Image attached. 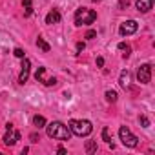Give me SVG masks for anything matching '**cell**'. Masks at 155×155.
<instances>
[{"label":"cell","mask_w":155,"mask_h":155,"mask_svg":"<svg viewBox=\"0 0 155 155\" xmlns=\"http://www.w3.org/2000/svg\"><path fill=\"white\" fill-rule=\"evenodd\" d=\"M93 2H101V0H93Z\"/></svg>","instance_id":"obj_26"},{"label":"cell","mask_w":155,"mask_h":155,"mask_svg":"<svg viewBox=\"0 0 155 155\" xmlns=\"http://www.w3.org/2000/svg\"><path fill=\"white\" fill-rule=\"evenodd\" d=\"M137 29H139V24H137L135 20H124V22L120 24V28H119V33H120L122 37H128V35H133Z\"/></svg>","instance_id":"obj_7"},{"label":"cell","mask_w":155,"mask_h":155,"mask_svg":"<svg viewBox=\"0 0 155 155\" xmlns=\"http://www.w3.org/2000/svg\"><path fill=\"white\" fill-rule=\"evenodd\" d=\"M97 20V13L93 9L88 8H79L75 11V26L81 28V26H90Z\"/></svg>","instance_id":"obj_3"},{"label":"cell","mask_w":155,"mask_h":155,"mask_svg":"<svg viewBox=\"0 0 155 155\" xmlns=\"http://www.w3.org/2000/svg\"><path fill=\"white\" fill-rule=\"evenodd\" d=\"M13 55H15V57H18V58H24V51H22L20 48H17V49L13 51Z\"/></svg>","instance_id":"obj_20"},{"label":"cell","mask_w":155,"mask_h":155,"mask_svg":"<svg viewBox=\"0 0 155 155\" xmlns=\"http://www.w3.org/2000/svg\"><path fill=\"white\" fill-rule=\"evenodd\" d=\"M33 124H35V126L40 130V128H44L48 122H46V119H44L42 115H35V117H33Z\"/></svg>","instance_id":"obj_14"},{"label":"cell","mask_w":155,"mask_h":155,"mask_svg":"<svg viewBox=\"0 0 155 155\" xmlns=\"http://www.w3.org/2000/svg\"><path fill=\"white\" fill-rule=\"evenodd\" d=\"M22 6H24V8H29V6H31V0H24Z\"/></svg>","instance_id":"obj_24"},{"label":"cell","mask_w":155,"mask_h":155,"mask_svg":"<svg viewBox=\"0 0 155 155\" xmlns=\"http://www.w3.org/2000/svg\"><path fill=\"white\" fill-rule=\"evenodd\" d=\"M86 151H88V153L97 151V142H93V140H86Z\"/></svg>","instance_id":"obj_17"},{"label":"cell","mask_w":155,"mask_h":155,"mask_svg":"<svg viewBox=\"0 0 155 155\" xmlns=\"http://www.w3.org/2000/svg\"><path fill=\"white\" fill-rule=\"evenodd\" d=\"M44 128H46V133H48V137H49V139H57V140H69V137H71L69 128H68L64 122H60V120H53V122L46 124Z\"/></svg>","instance_id":"obj_1"},{"label":"cell","mask_w":155,"mask_h":155,"mask_svg":"<svg viewBox=\"0 0 155 155\" xmlns=\"http://www.w3.org/2000/svg\"><path fill=\"white\" fill-rule=\"evenodd\" d=\"M135 6L140 13H148L153 6V0H135Z\"/></svg>","instance_id":"obj_10"},{"label":"cell","mask_w":155,"mask_h":155,"mask_svg":"<svg viewBox=\"0 0 155 155\" xmlns=\"http://www.w3.org/2000/svg\"><path fill=\"white\" fill-rule=\"evenodd\" d=\"M119 137H120V142L126 146V148H135L137 146V142H139V139L130 131V128H126V126H120V130H119Z\"/></svg>","instance_id":"obj_4"},{"label":"cell","mask_w":155,"mask_h":155,"mask_svg":"<svg viewBox=\"0 0 155 155\" xmlns=\"http://www.w3.org/2000/svg\"><path fill=\"white\" fill-rule=\"evenodd\" d=\"M130 79H131L130 71H128V69H122V71H120V77H119V84H120L124 90H128V88H130Z\"/></svg>","instance_id":"obj_12"},{"label":"cell","mask_w":155,"mask_h":155,"mask_svg":"<svg viewBox=\"0 0 155 155\" xmlns=\"http://www.w3.org/2000/svg\"><path fill=\"white\" fill-rule=\"evenodd\" d=\"M102 140H106L108 144H111V139H110V130H108V128H102Z\"/></svg>","instance_id":"obj_19"},{"label":"cell","mask_w":155,"mask_h":155,"mask_svg":"<svg viewBox=\"0 0 155 155\" xmlns=\"http://www.w3.org/2000/svg\"><path fill=\"white\" fill-rule=\"evenodd\" d=\"M137 81L140 84H150V81H151V66L150 64L139 66V69H137Z\"/></svg>","instance_id":"obj_6"},{"label":"cell","mask_w":155,"mask_h":155,"mask_svg":"<svg viewBox=\"0 0 155 155\" xmlns=\"http://www.w3.org/2000/svg\"><path fill=\"white\" fill-rule=\"evenodd\" d=\"M97 66H99V68H102V66H104V58H102V57H99V58H97Z\"/></svg>","instance_id":"obj_23"},{"label":"cell","mask_w":155,"mask_h":155,"mask_svg":"<svg viewBox=\"0 0 155 155\" xmlns=\"http://www.w3.org/2000/svg\"><path fill=\"white\" fill-rule=\"evenodd\" d=\"M68 128H69V131H71L73 135H77V137H88V135L93 131L91 122L86 120V119H82V120H79V119H71V120L68 122Z\"/></svg>","instance_id":"obj_2"},{"label":"cell","mask_w":155,"mask_h":155,"mask_svg":"<svg viewBox=\"0 0 155 155\" xmlns=\"http://www.w3.org/2000/svg\"><path fill=\"white\" fill-rule=\"evenodd\" d=\"M106 101H108V102H117V91L108 90V91H106Z\"/></svg>","instance_id":"obj_16"},{"label":"cell","mask_w":155,"mask_h":155,"mask_svg":"<svg viewBox=\"0 0 155 155\" xmlns=\"http://www.w3.org/2000/svg\"><path fill=\"white\" fill-rule=\"evenodd\" d=\"M60 13L57 11V9H51L48 15H46V24H49V26H53V24H58L60 22Z\"/></svg>","instance_id":"obj_11"},{"label":"cell","mask_w":155,"mask_h":155,"mask_svg":"<svg viewBox=\"0 0 155 155\" xmlns=\"http://www.w3.org/2000/svg\"><path fill=\"white\" fill-rule=\"evenodd\" d=\"M37 139H38V137H37V133H33V135H31V142H38Z\"/></svg>","instance_id":"obj_25"},{"label":"cell","mask_w":155,"mask_h":155,"mask_svg":"<svg viewBox=\"0 0 155 155\" xmlns=\"http://www.w3.org/2000/svg\"><path fill=\"white\" fill-rule=\"evenodd\" d=\"M35 79H37L38 82H42L44 86H55V84H57V79H55V77H49V75H48V69H46L44 66L37 69Z\"/></svg>","instance_id":"obj_5"},{"label":"cell","mask_w":155,"mask_h":155,"mask_svg":"<svg viewBox=\"0 0 155 155\" xmlns=\"http://www.w3.org/2000/svg\"><path fill=\"white\" fill-rule=\"evenodd\" d=\"M2 140H4V144H6V146H15V144H17V140H20V133H18L15 128H9Z\"/></svg>","instance_id":"obj_9"},{"label":"cell","mask_w":155,"mask_h":155,"mask_svg":"<svg viewBox=\"0 0 155 155\" xmlns=\"http://www.w3.org/2000/svg\"><path fill=\"white\" fill-rule=\"evenodd\" d=\"M84 49V42H79V44H77V53H81Z\"/></svg>","instance_id":"obj_22"},{"label":"cell","mask_w":155,"mask_h":155,"mask_svg":"<svg viewBox=\"0 0 155 155\" xmlns=\"http://www.w3.org/2000/svg\"><path fill=\"white\" fill-rule=\"evenodd\" d=\"M117 48H119V49L122 51V55H124V58H128V57H130V53H131V48H130L128 44H124V42H120V44H119Z\"/></svg>","instance_id":"obj_15"},{"label":"cell","mask_w":155,"mask_h":155,"mask_svg":"<svg viewBox=\"0 0 155 155\" xmlns=\"http://www.w3.org/2000/svg\"><path fill=\"white\" fill-rule=\"evenodd\" d=\"M37 46H38V48H40L44 53H48V51L51 49V46H49V44H48V42H46L42 37H38V38H37Z\"/></svg>","instance_id":"obj_13"},{"label":"cell","mask_w":155,"mask_h":155,"mask_svg":"<svg viewBox=\"0 0 155 155\" xmlns=\"http://www.w3.org/2000/svg\"><path fill=\"white\" fill-rule=\"evenodd\" d=\"M139 122H140L142 128H150V119H148L146 115H140V117H139Z\"/></svg>","instance_id":"obj_18"},{"label":"cell","mask_w":155,"mask_h":155,"mask_svg":"<svg viewBox=\"0 0 155 155\" xmlns=\"http://www.w3.org/2000/svg\"><path fill=\"white\" fill-rule=\"evenodd\" d=\"M95 37H97V31H93V29H90L86 33V38H95Z\"/></svg>","instance_id":"obj_21"},{"label":"cell","mask_w":155,"mask_h":155,"mask_svg":"<svg viewBox=\"0 0 155 155\" xmlns=\"http://www.w3.org/2000/svg\"><path fill=\"white\" fill-rule=\"evenodd\" d=\"M29 69H31V62L29 58H22V69H20V75H18V82L20 84H26L28 79H29Z\"/></svg>","instance_id":"obj_8"}]
</instances>
